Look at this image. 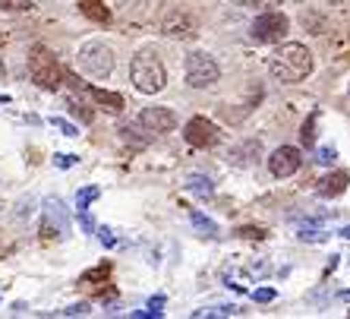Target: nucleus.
Here are the masks:
<instances>
[{
	"instance_id": "nucleus-13",
	"label": "nucleus",
	"mask_w": 350,
	"mask_h": 319,
	"mask_svg": "<svg viewBox=\"0 0 350 319\" xmlns=\"http://www.w3.org/2000/svg\"><path fill=\"white\" fill-rule=\"evenodd\" d=\"M148 13V0H117V16L126 23H142Z\"/></svg>"
},
{
	"instance_id": "nucleus-17",
	"label": "nucleus",
	"mask_w": 350,
	"mask_h": 319,
	"mask_svg": "<svg viewBox=\"0 0 350 319\" xmlns=\"http://www.w3.org/2000/svg\"><path fill=\"white\" fill-rule=\"evenodd\" d=\"M187 187L193 190L196 196H212L215 193V187H212V180L208 177H202V174H189V180H187Z\"/></svg>"
},
{
	"instance_id": "nucleus-30",
	"label": "nucleus",
	"mask_w": 350,
	"mask_h": 319,
	"mask_svg": "<svg viewBox=\"0 0 350 319\" xmlns=\"http://www.w3.org/2000/svg\"><path fill=\"white\" fill-rule=\"evenodd\" d=\"M57 158V168H73L76 164V155H54Z\"/></svg>"
},
{
	"instance_id": "nucleus-4",
	"label": "nucleus",
	"mask_w": 350,
	"mask_h": 319,
	"mask_svg": "<svg viewBox=\"0 0 350 319\" xmlns=\"http://www.w3.org/2000/svg\"><path fill=\"white\" fill-rule=\"evenodd\" d=\"M76 66L89 79H107L111 70H114V51L107 48V44H101V41H89L76 54Z\"/></svg>"
},
{
	"instance_id": "nucleus-26",
	"label": "nucleus",
	"mask_w": 350,
	"mask_h": 319,
	"mask_svg": "<svg viewBox=\"0 0 350 319\" xmlns=\"http://www.w3.org/2000/svg\"><path fill=\"white\" fill-rule=\"evenodd\" d=\"M334 158H338V152H334V149H332V146H325V149H319V162H322V164H332V162H334Z\"/></svg>"
},
{
	"instance_id": "nucleus-28",
	"label": "nucleus",
	"mask_w": 350,
	"mask_h": 319,
	"mask_svg": "<svg viewBox=\"0 0 350 319\" xmlns=\"http://www.w3.org/2000/svg\"><path fill=\"white\" fill-rule=\"evenodd\" d=\"M85 310H89V303H73V307H66V316H79V313H85Z\"/></svg>"
},
{
	"instance_id": "nucleus-16",
	"label": "nucleus",
	"mask_w": 350,
	"mask_h": 319,
	"mask_svg": "<svg viewBox=\"0 0 350 319\" xmlns=\"http://www.w3.org/2000/svg\"><path fill=\"white\" fill-rule=\"evenodd\" d=\"M66 107H70V111H73V114L79 117V120H85V123L95 120V111H92V107L79 99V95H66Z\"/></svg>"
},
{
	"instance_id": "nucleus-31",
	"label": "nucleus",
	"mask_w": 350,
	"mask_h": 319,
	"mask_svg": "<svg viewBox=\"0 0 350 319\" xmlns=\"http://www.w3.org/2000/svg\"><path fill=\"white\" fill-rule=\"evenodd\" d=\"M240 234H246V238H262L259 228H240Z\"/></svg>"
},
{
	"instance_id": "nucleus-18",
	"label": "nucleus",
	"mask_w": 350,
	"mask_h": 319,
	"mask_svg": "<svg viewBox=\"0 0 350 319\" xmlns=\"http://www.w3.org/2000/svg\"><path fill=\"white\" fill-rule=\"evenodd\" d=\"M0 10H7V13H32L35 3L32 0H0Z\"/></svg>"
},
{
	"instance_id": "nucleus-6",
	"label": "nucleus",
	"mask_w": 350,
	"mask_h": 319,
	"mask_svg": "<svg viewBox=\"0 0 350 319\" xmlns=\"http://www.w3.org/2000/svg\"><path fill=\"white\" fill-rule=\"evenodd\" d=\"M287 32H291V19L281 10H265L253 23V38L262 44H278V41L287 38Z\"/></svg>"
},
{
	"instance_id": "nucleus-25",
	"label": "nucleus",
	"mask_w": 350,
	"mask_h": 319,
	"mask_svg": "<svg viewBox=\"0 0 350 319\" xmlns=\"http://www.w3.org/2000/svg\"><path fill=\"white\" fill-rule=\"evenodd\" d=\"M312 127H316V114L306 120V127H303V146H312V140H316V136H312Z\"/></svg>"
},
{
	"instance_id": "nucleus-5",
	"label": "nucleus",
	"mask_w": 350,
	"mask_h": 319,
	"mask_svg": "<svg viewBox=\"0 0 350 319\" xmlns=\"http://www.w3.org/2000/svg\"><path fill=\"white\" fill-rule=\"evenodd\" d=\"M221 76V66L212 54H205V51H193L187 58V82L193 89H208L212 82H218Z\"/></svg>"
},
{
	"instance_id": "nucleus-23",
	"label": "nucleus",
	"mask_w": 350,
	"mask_h": 319,
	"mask_svg": "<svg viewBox=\"0 0 350 319\" xmlns=\"http://www.w3.org/2000/svg\"><path fill=\"white\" fill-rule=\"evenodd\" d=\"M234 3H240V7H278L281 0H234Z\"/></svg>"
},
{
	"instance_id": "nucleus-8",
	"label": "nucleus",
	"mask_w": 350,
	"mask_h": 319,
	"mask_svg": "<svg viewBox=\"0 0 350 319\" xmlns=\"http://www.w3.org/2000/svg\"><path fill=\"white\" fill-rule=\"evenodd\" d=\"M303 164V152L293 146H278L269 155V171L271 177H293Z\"/></svg>"
},
{
	"instance_id": "nucleus-22",
	"label": "nucleus",
	"mask_w": 350,
	"mask_h": 319,
	"mask_svg": "<svg viewBox=\"0 0 350 319\" xmlns=\"http://www.w3.org/2000/svg\"><path fill=\"white\" fill-rule=\"evenodd\" d=\"M51 123H54V127H57V130L64 133V136H79V130H76L73 123H66L64 117H54V120H51Z\"/></svg>"
},
{
	"instance_id": "nucleus-20",
	"label": "nucleus",
	"mask_w": 350,
	"mask_h": 319,
	"mask_svg": "<svg viewBox=\"0 0 350 319\" xmlns=\"http://www.w3.org/2000/svg\"><path fill=\"white\" fill-rule=\"evenodd\" d=\"M189 221H193L196 228H202L205 234H215V231H218V228H215V221H208L202 212H189Z\"/></svg>"
},
{
	"instance_id": "nucleus-2",
	"label": "nucleus",
	"mask_w": 350,
	"mask_h": 319,
	"mask_svg": "<svg viewBox=\"0 0 350 319\" xmlns=\"http://www.w3.org/2000/svg\"><path fill=\"white\" fill-rule=\"evenodd\" d=\"M130 82L142 95H158L167 86V70L155 51H139L130 64Z\"/></svg>"
},
{
	"instance_id": "nucleus-12",
	"label": "nucleus",
	"mask_w": 350,
	"mask_h": 319,
	"mask_svg": "<svg viewBox=\"0 0 350 319\" xmlns=\"http://www.w3.org/2000/svg\"><path fill=\"white\" fill-rule=\"evenodd\" d=\"M89 99L95 101L98 107H105V111H111V114H120L123 105H126L120 92H107V89H89Z\"/></svg>"
},
{
	"instance_id": "nucleus-9",
	"label": "nucleus",
	"mask_w": 350,
	"mask_h": 319,
	"mask_svg": "<svg viewBox=\"0 0 350 319\" xmlns=\"http://www.w3.org/2000/svg\"><path fill=\"white\" fill-rule=\"evenodd\" d=\"M136 120L142 123V127H146L148 133H171L174 127H177V114H174L171 107H161V105H155V107H142Z\"/></svg>"
},
{
	"instance_id": "nucleus-14",
	"label": "nucleus",
	"mask_w": 350,
	"mask_h": 319,
	"mask_svg": "<svg viewBox=\"0 0 350 319\" xmlns=\"http://www.w3.org/2000/svg\"><path fill=\"white\" fill-rule=\"evenodd\" d=\"M79 7H82L85 16L98 19V23H107V19H111V10H107L101 0H79Z\"/></svg>"
},
{
	"instance_id": "nucleus-24",
	"label": "nucleus",
	"mask_w": 350,
	"mask_h": 319,
	"mask_svg": "<svg viewBox=\"0 0 350 319\" xmlns=\"http://www.w3.org/2000/svg\"><path fill=\"white\" fill-rule=\"evenodd\" d=\"M253 297H256V301H259V303H271L278 294H275V288H259V291H256Z\"/></svg>"
},
{
	"instance_id": "nucleus-29",
	"label": "nucleus",
	"mask_w": 350,
	"mask_h": 319,
	"mask_svg": "<svg viewBox=\"0 0 350 319\" xmlns=\"http://www.w3.org/2000/svg\"><path fill=\"white\" fill-rule=\"evenodd\" d=\"M98 234H101V244H105V246H114V231H111V228H101Z\"/></svg>"
},
{
	"instance_id": "nucleus-3",
	"label": "nucleus",
	"mask_w": 350,
	"mask_h": 319,
	"mask_svg": "<svg viewBox=\"0 0 350 319\" xmlns=\"http://www.w3.org/2000/svg\"><path fill=\"white\" fill-rule=\"evenodd\" d=\"M29 76H32V82L38 89H48V92H57L64 86V66L54 58V51L41 48V44H35L29 51Z\"/></svg>"
},
{
	"instance_id": "nucleus-7",
	"label": "nucleus",
	"mask_w": 350,
	"mask_h": 319,
	"mask_svg": "<svg viewBox=\"0 0 350 319\" xmlns=\"http://www.w3.org/2000/svg\"><path fill=\"white\" fill-rule=\"evenodd\" d=\"M161 35L171 41H187V38H196L199 35V19L183 7H174L167 16L161 19Z\"/></svg>"
},
{
	"instance_id": "nucleus-11",
	"label": "nucleus",
	"mask_w": 350,
	"mask_h": 319,
	"mask_svg": "<svg viewBox=\"0 0 350 319\" xmlns=\"http://www.w3.org/2000/svg\"><path fill=\"white\" fill-rule=\"evenodd\" d=\"M347 183H350V177L344 171H332V174H325V177L319 180V196H341L344 190H347Z\"/></svg>"
},
{
	"instance_id": "nucleus-10",
	"label": "nucleus",
	"mask_w": 350,
	"mask_h": 319,
	"mask_svg": "<svg viewBox=\"0 0 350 319\" xmlns=\"http://www.w3.org/2000/svg\"><path fill=\"white\" fill-rule=\"evenodd\" d=\"M187 142L193 149H212L215 142H218V127H215L208 117H193V120L187 123Z\"/></svg>"
},
{
	"instance_id": "nucleus-27",
	"label": "nucleus",
	"mask_w": 350,
	"mask_h": 319,
	"mask_svg": "<svg viewBox=\"0 0 350 319\" xmlns=\"http://www.w3.org/2000/svg\"><path fill=\"white\" fill-rule=\"evenodd\" d=\"M300 238H303V240H325V234H322V231L306 228V231H300Z\"/></svg>"
},
{
	"instance_id": "nucleus-1",
	"label": "nucleus",
	"mask_w": 350,
	"mask_h": 319,
	"mask_svg": "<svg viewBox=\"0 0 350 319\" xmlns=\"http://www.w3.org/2000/svg\"><path fill=\"white\" fill-rule=\"evenodd\" d=\"M271 76L278 82H303L312 73V51L300 41H278V51L271 54L269 64Z\"/></svg>"
},
{
	"instance_id": "nucleus-21",
	"label": "nucleus",
	"mask_w": 350,
	"mask_h": 319,
	"mask_svg": "<svg viewBox=\"0 0 350 319\" xmlns=\"http://www.w3.org/2000/svg\"><path fill=\"white\" fill-rule=\"evenodd\" d=\"M92 199H98V187H85V190H79V196H76V209H85V205H89Z\"/></svg>"
},
{
	"instance_id": "nucleus-32",
	"label": "nucleus",
	"mask_w": 350,
	"mask_h": 319,
	"mask_svg": "<svg viewBox=\"0 0 350 319\" xmlns=\"http://www.w3.org/2000/svg\"><path fill=\"white\" fill-rule=\"evenodd\" d=\"M341 238H347V240H350V225H347V228H341Z\"/></svg>"
},
{
	"instance_id": "nucleus-19",
	"label": "nucleus",
	"mask_w": 350,
	"mask_h": 319,
	"mask_svg": "<svg viewBox=\"0 0 350 319\" xmlns=\"http://www.w3.org/2000/svg\"><path fill=\"white\" fill-rule=\"evenodd\" d=\"M303 25H306V32H310V35H322V32H325V19L316 16V13H306V16H303Z\"/></svg>"
},
{
	"instance_id": "nucleus-15",
	"label": "nucleus",
	"mask_w": 350,
	"mask_h": 319,
	"mask_svg": "<svg viewBox=\"0 0 350 319\" xmlns=\"http://www.w3.org/2000/svg\"><path fill=\"white\" fill-rule=\"evenodd\" d=\"M259 155V142H246V146H234L230 149V158H234V164H253Z\"/></svg>"
},
{
	"instance_id": "nucleus-33",
	"label": "nucleus",
	"mask_w": 350,
	"mask_h": 319,
	"mask_svg": "<svg viewBox=\"0 0 350 319\" xmlns=\"http://www.w3.org/2000/svg\"><path fill=\"white\" fill-rule=\"evenodd\" d=\"M0 44H3V32H0Z\"/></svg>"
}]
</instances>
